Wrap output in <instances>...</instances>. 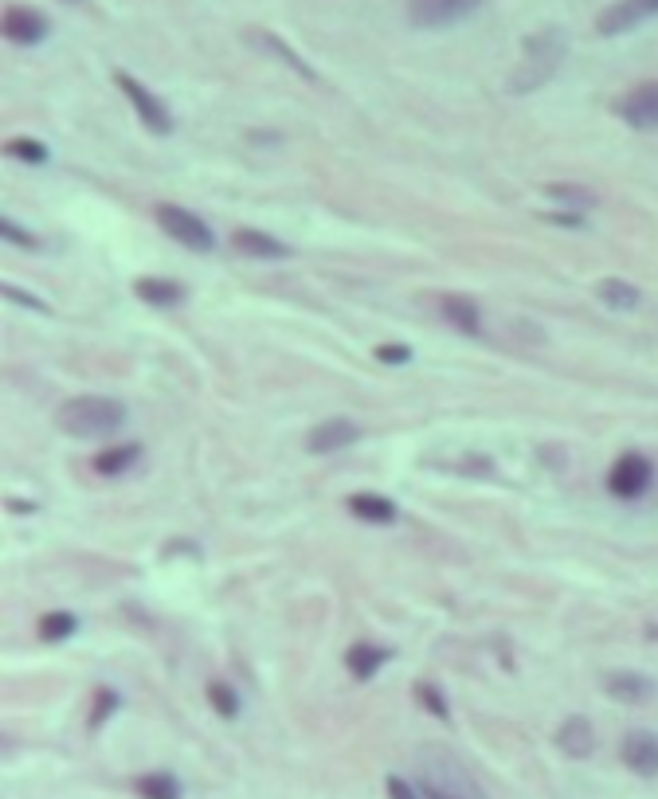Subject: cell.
I'll use <instances>...</instances> for the list:
<instances>
[{"instance_id":"6da1fadb","label":"cell","mask_w":658,"mask_h":799,"mask_svg":"<svg viewBox=\"0 0 658 799\" xmlns=\"http://www.w3.org/2000/svg\"><path fill=\"white\" fill-rule=\"evenodd\" d=\"M420 788L427 799H486L478 780L447 749L420 752Z\"/></svg>"},{"instance_id":"7a4b0ae2","label":"cell","mask_w":658,"mask_h":799,"mask_svg":"<svg viewBox=\"0 0 658 799\" xmlns=\"http://www.w3.org/2000/svg\"><path fill=\"white\" fill-rule=\"evenodd\" d=\"M55 423L75 435V439H94V435H110L126 423V408L110 396H75L59 408Z\"/></svg>"},{"instance_id":"3957f363","label":"cell","mask_w":658,"mask_h":799,"mask_svg":"<svg viewBox=\"0 0 658 799\" xmlns=\"http://www.w3.org/2000/svg\"><path fill=\"white\" fill-rule=\"evenodd\" d=\"M561 59H564V36L557 28H545V32H537V36H529V40H525V55H521V63H517L514 79H510V91L529 94V91H537V87H545V83L557 75Z\"/></svg>"},{"instance_id":"277c9868","label":"cell","mask_w":658,"mask_h":799,"mask_svg":"<svg viewBox=\"0 0 658 799\" xmlns=\"http://www.w3.org/2000/svg\"><path fill=\"white\" fill-rule=\"evenodd\" d=\"M157 224L165 228V235H173L177 243H185L192 251H212V228L196 216V212H188V208H177V204H157Z\"/></svg>"},{"instance_id":"5b68a950","label":"cell","mask_w":658,"mask_h":799,"mask_svg":"<svg viewBox=\"0 0 658 799\" xmlns=\"http://www.w3.org/2000/svg\"><path fill=\"white\" fill-rule=\"evenodd\" d=\"M478 8L482 0H408V20L416 28H451Z\"/></svg>"},{"instance_id":"8992f818","label":"cell","mask_w":658,"mask_h":799,"mask_svg":"<svg viewBox=\"0 0 658 799\" xmlns=\"http://www.w3.org/2000/svg\"><path fill=\"white\" fill-rule=\"evenodd\" d=\"M651 478H655L651 459L631 451V455H619V459H615V467H611V474H608V490L615 498H643L647 486H651Z\"/></svg>"},{"instance_id":"52a82bcc","label":"cell","mask_w":658,"mask_h":799,"mask_svg":"<svg viewBox=\"0 0 658 799\" xmlns=\"http://www.w3.org/2000/svg\"><path fill=\"white\" fill-rule=\"evenodd\" d=\"M118 87H122V94L134 102V110H138V118H141L145 130H153V134H169V130H173V114H169V106H165L153 91H145L134 75L118 71Z\"/></svg>"},{"instance_id":"ba28073f","label":"cell","mask_w":658,"mask_h":799,"mask_svg":"<svg viewBox=\"0 0 658 799\" xmlns=\"http://www.w3.org/2000/svg\"><path fill=\"white\" fill-rule=\"evenodd\" d=\"M615 114L635 130H658V83H639L615 102Z\"/></svg>"},{"instance_id":"9c48e42d","label":"cell","mask_w":658,"mask_h":799,"mask_svg":"<svg viewBox=\"0 0 658 799\" xmlns=\"http://www.w3.org/2000/svg\"><path fill=\"white\" fill-rule=\"evenodd\" d=\"M47 16L44 12H36V8H28V4H12L8 12H4V20H0V32H4V40H12V44L20 47H32L40 44L47 36Z\"/></svg>"},{"instance_id":"30bf717a","label":"cell","mask_w":658,"mask_h":799,"mask_svg":"<svg viewBox=\"0 0 658 799\" xmlns=\"http://www.w3.org/2000/svg\"><path fill=\"white\" fill-rule=\"evenodd\" d=\"M651 16H658V0H615L611 8H604L596 28H600V36H619V32L639 28Z\"/></svg>"},{"instance_id":"8fae6325","label":"cell","mask_w":658,"mask_h":799,"mask_svg":"<svg viewBox=\"0 0 658 799\" xmlns=\"http://www.w3.org/2000/svg\"><path fill=\"white\" fill-rule=\"evenodd\" d=\"M623 764L635 772V776H658V737L655 733H627L623 737Z\"/></svg>"},{"instance_id":"7c38bea8","label":"cell","mask_w":658,"mask_h":799,"mask_svg":"<svg viewBox=\"0 0 658 799\" xmlns=\"http://www.w3.org/2000/svg\"><path fill=\"white\" fill-rule=\"evenodd\" d=\"M357 439H361L357 423H349V420H326V423H318V427L310 431L306 447H310L314 455H333V451H341V447H349V443H357Z\"/></svg>"},{"instance_id":"4fadbf2b","label":"cell","mask_w":658,"mask_h":799,"mask_svg":"<svg viewBox=\"0 0 658 799\" xmlns=\"http://www.w3.org/2000/svg\"><path fill=\"white\" fill-rule=\"evenodd\" d=\"M557 745H561V752L564 756H572V760L592 756V749H596V733H592L588 717H568L561 729H557Z\"/></svg>"},{"instance_id":"5bb4252c","label":"cell","mask_w":658,"mask_h":799,"mask_svg":"<svg viewBox=\"0 0 658 799\" xmlns=\"http://www.w3.org/2000/svg\"><path fill=\"white\" fill-rule=\"evenodd\" d=\"M608 694L615 702H627V705H639L647 702L651 694H655V682L647 678V674H635V670H619V674H608Z\"/></svg>"},{"instance_id":"9a60e30c","label":"cell","mask_w":658,"mask_h":799,"mask_svg":"<svg viewBox=\"0 0 658 799\" xmlns=\"http://www.w3.org/2000/svg\"><path fill=\"white\" fill-rule=\"evenodd\" d=\"M232 243L239 255H255V259H286L290 255V247L282 239H275V235L267 232H251V228H239L232 235Z\"/></svg>"},{"instance_id":"2e32d148","label":"cell","mask_w":658,"mask_h":799,"mask_svg":"<svg viewBox=\"0 0 658 799\" xmlns=\"http://www.w3.org/2000/svg\"><path fill=\"white\" fill-rule=\"evenodd\" d=\"M439 314H443L451 326L459 329V333H470V337L482 329L478 306H474L470 298H463V294H443V298H439Z\"/></svg>"},{"instance_id":"e0dca14e","label":"cell","mask_w":658,"mask_h":799,"mask_svg":"<svg viewBox=\"0 0 658 799\" xmlns=\"http://www.w3.org/2000/svg\"><path fill=\"white\" fill-rule=\"evenodd\" d=\"M134 294H138L145 306H165V310L185 302V286H181V282H169V279H138Z\"/></svg>"},{"instance_id":"ac0fdd59","label":"cell","mask_w":658,"mask_h":799,"mask_svg":"<svg viewBox=\"0 0 658 799\" xmlns=\"http://www.w3.org/2000/svg\"><path fill=\"white\" fill-rule=\"evenodd\" d=\"M349 514L369 521V525H388V521H396V506L384 494H353L349 498Z\"/></svg>"},{"instance_id":"d6986e66","label":"cell","mask_w":658,"mask_h":799,"mask_svg":"<svg viewBox=\"0 0 658 799\" xmlns=\"http://www.w3.org/2000/svg\"><path fill=\"white\" fill-rule=\"evenodd\" d=\"M596 294H600V302L611 306V310H635V306L643 302V294L623 279H604L600 286H596Z\"/></svg>"},{"instance_id":"ffe728a7","label":"cell","mask_w":658,"mask_h":799,"mask_svg":"<svg viewBox=\"0 0 658 799\" xmlns=\"http://www.w3.org/2000/svg\"><path fill=\"white\" fill-rule=\"evenodd\" d=\"M388 658V651H380V647H369V643H357V647H349L345 651V666H349V674L353 678H373L376 674V666Z\"/></svg>"},{"instance_id":"44dd1931","label":"cell","mask_w":658,"mask_h":799,"mask_svg":"<svg viewBox=\"0 0 658 799\" xmlns=\"http://www.w3.org/2000/svg\"><path fill=\"white\" fill-rule=\"evenodd\" d=\"M141 455L138 443H126V447H110V451H102V455H94V470L98 474H106V478H114V474H122V470L134 467V459Z\"/></svg>"},{"instance_id":"7402d4cb","label":"cell","mask_w":658,"mask_h":799,"mask_svg":"<svg viewBox=\"0 0 658 799\" xmlns=\"http://www.w3.org/2000/svg\"><path fill=\"white\" fill-rule=\"evenodd\" d=\"M134 788H138L141 799H181V784L169 772H145V776H138Z\"/></svg>"},{"instance_id":"603a6c76","label":"cell","mask_w":658,"mask_h":799,"mask_svg":"<svg viewBox=\"0 0 658 799\" xmlns=\"http://www.w3.org/2000/svg\"><path fill=\"white\" fill-rule=\"evenodd\" d=\"M247 40H251V44H259V47H267V51H271L275 59H282V63H290V67H294L302 79H314V71H310V67H306V63H302V59H298L290 47L282 44V40H275L271 32H247Z\"/></svg>"},{"instance_id":"cb8c5ba5","label":"cell","mask_w":658,"mask_h":799,"mask_svg":"<svg viewBox=\"0 0 658 799\" xmlns=\"http://www.w3.org/2000/svg\"><path fill=\"white\" fill-rule=\"evenodd\" d=\"M75 631V615L71 611H47L44 619H40V627H36V635L44 639V643H59V639H67Z\"/></svg>"},{"instance_id":"d4e9b609","label":"cell","mask_w":658,"mask_h":799,"mask_svg":"<svg viewBox=\"0 0 658 799\" xmlns=\"http://www.w3.org/2000/svg\"><path fill=\"white\" fill-rule=\"evenodd\" d=\"M545 192H549V200H561V204L576 208V212L596 208V192H588V188H580V185H557V181H553Z\"/></svg>"},{"instance_id":"484cf974","label":"cell","mask_w":658,"mask_h":799,"mask_svg":"<svg viewBox=\"0 0 658 799\" xmlns=\"http://www.w3.org/2000/svg\"><path fill=\"white\" fill-rule=\"evenodd\" d=\"M4 153L16 157V161H32V165H44L47 161V145L44 141H32V138H12L8 145H4Z\"/></svg>"},{"instance_id":"4316f807","label":"cell","mask_w":658,"mask_h":799,"mask_svg":"<svg viewBox=\"0 0 658 799\" xmlns=\"http://www.w3.org/2000/svg\"><path fill=\"white\" fill-rule=\"evenodd\" d=\"M208 702L220 709V717H235L239 713V698H235V690L228 682H212L208 686Z\"/></svg>"},{"instance_id":"83f0119b","label":"cell","mask_w":658,"mask_h":799,"mask_svg":"<svg viewBox=\"0 0 658 799\" xmlns=\"http://www.w3.org/2000/svg\"><path fill=\"white\" fill-rule=\"evenodd\" d=\"M416 698H420V705L427 709V713H435V717H447V702H443V694H439L431 682H420V686H416Z\"/></svg>"},{"instance_id":"f1b7e54d","label":"cell","mask_w":658,"mask_h":799,"mask_svg":"<svg viewBox=\"0 0 658 799\" xmlns=\"http://www.w3.org/2000/svg\"><path fill=\"white\" fill-rule=\"evenodd\" d=\"M376 361H384V365H404V361H412V349H404V345H380V349H376Z\"/></svg>"},{"instance_id":"f546056e","label":"cell","mask_w":658,"mask_h":799,"mask_svg":"<svg viewBox=\"0 0 658 799\" xmlns=\"http://www.w3.org/2000/svg\"><path fill=\"white\" fill-rule=\"evenodd\" d=\"M0 235H4V239H12L16 247H40V239H36V235L20 232L12 220H4V224H0Z\"/></svg>"},{"instance_id":"4dcf8cb0","label":"cell","mask_w":658,"mask_h":799,"mask_svg":"<svg viewBox=\"0 0 658 799\" xmlns=\"http://www.w3.org/2000/svg\"><path fill=\"white\" fill-rule=\"evenodd\" d=\"M4 298L20 302V306H28V310H40V314H47V306L40 302V298H32V294H24V290H16V286H4Z\"/></svg>"},{"instance_id":"1f68e13d","label":"cell","mask_w":658,"mask_h":799,"mask_svg":"<svg viewBox=\"0 0 658 799\" xmlns=\"http://www.w3.org/2000/svg\"><path fill=\"white\" fill-rule=\"evenodd\" d=\"M114 705H118V698H114L110 690H102V694H98V709L91 713V725H102V721L110 717V709H114Z\"/></svg>"},{"instance_id":"d6a6232c","label":"cell","mask_w":658,"mask_h":799,"mask_svg":"<svg viewBox=\"0 0 658 799\" xmlns=\"http://www.w3.org/2000/svg\"><path fill=\"white\" fill-rule=\"evenodd\" d=\"M388 796L392 799H420L416 796V788H412L408 780H400V776H388Z\"/></svg>"},{"instance_id":"836d02e7","label":"cell","mask_w":658,"mask_h":799,"mask_svg":"<svg viewBox=\"0 0 658 799\" xmlns=\"http://www.w3.org/2000/svg\"><path fill=\"white\" fill-rule=\"evenodd\" d=\"M67 4H79V0H67Z\"/></svg>"}]
</instances>
